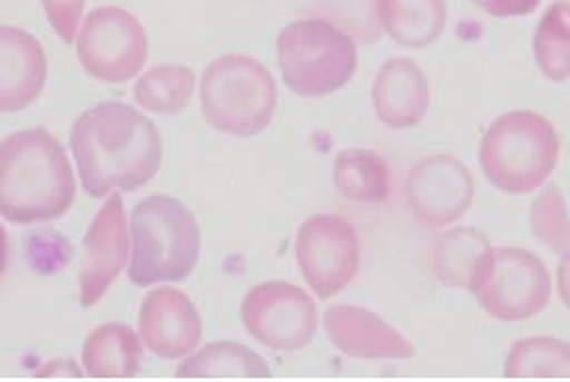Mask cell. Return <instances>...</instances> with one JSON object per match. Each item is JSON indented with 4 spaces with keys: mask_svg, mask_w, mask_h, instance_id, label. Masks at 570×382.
<instances>
[{
    "mask_svg": "<svg viewBox=\"0 0 570 382\" xmlns=\"http://www.w3.org/2000/svg\"><path fill=\"white\" fill-rule=\"evenodd\" d=\"M491 249L483 232L462 226L438 236L430 248V272L445 287H472L481 262Z\"/></svg>",
    "mask_w": 570,
    "mask_h": 382,
    "instance_id": "d6986e66",
    "label": "cell"
},
{
    "mask_svg": "<svg viewBox=\"0 0 570 382\" xmlns=\"http://www.w3.org/2000/svg\"><path fill=\"white\" fill-rule=\"evenodd\" d=\"M240 315L249 335L274 351H302L317 333L315 303L302 287L287 282L254 285L242 302Z\"/></svg>",
    "mask_w": 570,
    "mask_h": 382,
    "instance_id": "30bf717a",
    "label": "cell"
},
{
    "mask_svg": "<svg viewBox=\"0 0 570 382\" xmlns=\"http://www.w3.org/2000/svg\"><path fill=\"white\" fill-rule=\"evenodd\" d=\"M206 124L232 137H254L274 121L277 88L266 66L244 53L220 56L200 80Z\"/></svg>",
    "mask_w": 570,
    "mask_h": 382,
    "instance_id": "5b68a950",
    "label": "cell"
},
{
    "mask_svg": "<svg viewBox=\"0 0 570 382\" xmlns=\"http://www.w3.org/2000/svg\"><path fill=\"white\" fill-rule=\"evenodd\" d=\"M295 258L313 294L330 300L358 272L361 244L355 226L338 214H313L297 231Z\"/></svg>",
    "mask_w": 570,
    "mask_h": 382,
    "instance_id": "9c48e42d",
    "label": "cell"
},
{
    "mask_svg": "<svg viewBox=\"0 0 570 382\" xmlns=\"http://www.w3.org/2000/svg\"><path fill=\"white\" fill-rule=\"evenodd\" d=\"M178 379H267L272 371L264 356L236 343L218 341L200 349L177 369Z\"/></svg>",
    "mask_w": 570,
    "mask_h": 382,
    "instance_id": "44dd1931",
    "label": "cell"
},
{
    "mask_svg": "<svg viewBox=\"0 0 570 382\" xmlns=\"http://www.w3.org/2000/svg\"><path fill=\"white\" fill-rule=\"evenodd\" d=\"M76 178L62 143L45 127L12 134L0 145V213L7 223H52L70 210Z\"/></svg>",
    "mask_w": 570,
    "mask_h": 382,
    "instance_id": "7a4b0ae2",
    "label": "cell"
},
{
    "mask_svg": "<svg viewBox=\"0 0 570 382\" xmlns=\"http://www.w3.org/2000/svg\"><path fill=\"white\" fill-rule=\"evenodd\" d=\"M561 157V143L547 117L515 109L498 117L483 135L480 165L505 195H529L543 187Z\"/></svg>",
    "mask_w": 570,
    "mask_h": 382,
    "instance_id": "3957f363",
    "label": "cell"
},
{
    "mask_svg": "<svg viewBox=\"0 0 570 382\" xmlns=\"http://www.w3.org/2000/svg\"><path fill=\"white\" fill-rule=\"evenodd\" d=\"M129 258L127 218L121 196L111 195L98 216L89 224L83 238L80 267V300L94 307L124 272Z\"/></svg>",
    "mask_w": 570,
    "mask_h": 382,
    "instance_id": "7c38bea8",
    "label": "cell"
},
{
    "mask_svg": "<svg viewBox=\"0 0 570 382\" xmlns=\"http://www.w3.org/2000/svg\"><path fill=\"white\" fill-rule=\"evenodd\" d=\"M42 7L53 32L60 36L63 45H71L80 28L86 0H42Z\"/></svg>",
    "mask_w": 570,
    "mask_h": 382,
    "instance_id": "484cf974",
    "label": "cell"
},
{
    "mask_svg": "<svg viewBox=\"0 0 570 382\" xmlns=\"http://www.w3.org/2000/svg\"><path fill=\"white\" fill-rule=\"evenodd\" d=\"M374 14L389 38L404 48H426L448 25L445 0H374Z\"/></svg>",
    "mask_w": 570,
    "mask_h": 382,
    "instance_id": "e0dca14e",
    "label": "cell"
},
{
    "mask_svg": "<svg viewBox=\"0 0 570 382\" xmlns=\"http://www.w3.org/2000/svg\"><path fill=\"white\" fill-rule=\"evenodd\" d=\"M327 339L353 359H412L416 349L401 331L358 305H333L323 313Z\"/></svg>",
    "mask_w": 570,
    "mask_h": 382,
    "instance_id": "5bb4252c",
    "label": "cell"
},
{
    "mask_svg": "<svg viewBox=\"0 0 570 382\" xmlns=\"http://www.w3.org/2000/svg\"><path fill=\"white\" fill-rule=\"evenodd\" d=\"M531 231L552 252L570 248V216L561 188L547 187L531 206Z\"/></svg>",
    "mask_w": 570,
    "mask_h": 382,
    "instance_id": "d4e9b609",
    "label": "cell"
},
{
    "mask_svg": "<svg viewBox=\"0 0 570 382\" xmlns=\"http://www.w3.org/2000/svg\"><path fill=\"white\" fill-rule=\"evenodd\" d=\"M333 183L338 193L365 205H381L391 196V170L386 160L371 149H345L337 155Z\"/></svg>",
    "mask_w": 570,
    "mask_h": 382,
    "instance_id": "ffe728a7",
    "label": "cell"
},
{
    "mask_svg": "<svg viewBox=\"0 0 570 382\" xmlns=\"http://www.w3.org/2000/svg\"><path fill=\"white\" fill-rule=\"evenodd\" d=\"M430 104V84L419 63L410 58H392L383 63L374 78L373 107L386 127H416L426 117Z\"/></svg>",
    "mask_w": 570,
    "mask_h": 382,
    "instance_id": "2e32d148",
    "label": "cell"
},
{
    "mask_svg": "<svg viewBox=\"0 0 570 382\" xmlns=\"http://www.w3.org/2000/svg\"><path fill=\"white\" fill-rule=\"evenodd\" d=\"M131 241L129 280L137 287L180 282L198 264L200 228L187 206L173 196H149L135 206Z\"/></svg>",
    "mask_w": 570,
    "mask_h": 382,
    "instance_id": "277c9868",
    "label": "cell"
},
{
    "mask_svg": "<svg viewBox=\"0 0 570 382\" xmlns=\"http://www.w3.org/2000/svg\"><path fill=\"white\" fill-rule=\"evenodd\" d=\"M70 147L81 187L94 198L114 188L135 193L160 169L163 141L151 119L124 101L83 111L71 127Z\"/></svg>",
    "mask_w": 570,
    "mask_h": 382,
    "instance_id": "6da1fadb",
    "label": "cell"
},
{
    "mask_svg": "<svg viewBox=\"0 0 570 382\" xmlns=\"http://www.w3.org/2000/svg\"><path fill=\"white\" fill-rule=\"evenodd\" d=\"M76 56L91 78L124 84L134 80L147 62V32L129 10L99 7L83 20Z\"/></svg>",
    "mask_w": 570,
    "mask_h": 382,
    "instance_id": "ba28073f",
    "label": "cell"
},
{
    "mask_svg": "<svg viewBox=\"0 0 570 382\" xmlns=\"http://www.w3.org/2000/svg\"><path fill=\"white\" fill-rule=\"evenodd\" d=\"M470 294L491 320L519 323L539 315L551 302V274L531 249L491 248Z\"/></svg>",
    "mask_w": 570,
    "mask_h": 382,
    "instance_id": "52a82bcc",
    "label": "cell"
},
{
    "mask_svg": "<svg viewBox=\"0 0 570 382\" xmlns=\"http://www.w3.org/2000/svg\"><path fill=\"white\" fill-rule=\"evenodd\" d=\"M195 71L180 63H159L137 80L134 98L145 111L178 116L187 109L195 94Z\"/></svg>",
    "mask_w": 570,
    "mask_h": 382,
    "instance_id": "7402d4cb",
    "label": "cell"
},
{
    "mask_svg": "<svg viewBox=\"0 0 570 382\" xmlns=\"http://www.w3.org/2000/svg\"><path fill=\"white\" fill-rule=\"evenodd\" d=\"M141 356L137 333L124 323H104L89 333L81 349V363L91 379H134Z\"/></svg>",
    "mask_w": 570,
    "mask_h": 382,
    "instance_id": "ac0fdd59",
    "label": "cell"
},
{
    "mask_svg": "<svg viewBox=\"0 0 570 382\" xmlns=\"http://www.w3.org/2000/svg\"><path fill=\"white\" fill-rule=\"evenodd\" d=\"M38 376H81V371L71 359H58L46 365Z\"/></svg>",
    "mask_w": 570,
    "mask_h": 382,
    "instance_id": "f1b7e54d",
    "label": "cell"
},
{
    "mask_svg": "<svg viewBox=\"0 0 570 382\" xmlns=\"http://www.w3.org/2000/svg\"><path fill=\"white\" fill-rule=\"evenodd\" d=\"M276 46L282 78L295 96L325 98L355 76V40L323 18L287 25Z\"/></svg>",
    "mask_w": 570,
    "mask_h": 382,
    "instance_id": "8992f818",
    "label": "cell"
},
{
    "mask_svg": "<svg viewBox=\"0 0 570 382\" xmlns=\"http://www.w3.org/2000/svg\"><path fill=\"white\" fill-rule=\"evenodd\" d=\"M139 335L153 355L175 361L198 347L203 320L187 294L177 287H159L142 300Z\"/></svg>",
    "mask_w": 570,
    "mask_h": 382,
    "instance_id": "4fadbf2b",
    "label": "cell"
},
{
    "mask_svg": "<svg viewBox=\"0 0 570 382\" xmlns=\"http://www.w3.org/2000/svg\"><path fill=\"white\" fill-rule=\"evenodd\" d=\"M508 379H570V343L554 337L519 339L509 349Z\"/></svg>",
    "mask_w": 570,
    "mask_h": 382,
    "instance_id": "603a6c76",
    "label": "cell"
},
{
    "mask_svg": "<svg viewBox=\"0 0 570 382\" xmlns=\"http://www.w3.org/2000/svg\"><path fill=\"white\" fill-rule=\"evenodd\" d=\"M473 193L472 173L452 155L419 160L404 180L410 213L430 228H442L463 218L472 206Z\"/></svg>",
    "mask_w": 570,
    "mask_h": 382,
    "instance_id": "8fae6325",
    "label": "cell"
},
{
    "mask_svg": "<svg viewBox=\"0 0 570 382\" xmlns=\"http://www.w3.org/2000/svg\"><path fill=\"white\" fill-rule=\"evenodd\" d=\"M483 12L495 18L527 17L539 9L541 0H473Z\"/></svg>",
    "mask_w": 570,
    "mask_h": 382,
    "instance_id": "4316f807",
    "label": "cell"
},
{
    "mask_svg": "<svg viewBox=\"0 0 570 382\" xmlns=\"http://www.w3.org/2000/svg\"><path fill=\"white\" fill-rule=\"evenodd\" d=\"M557 287H559L561 302L567 310H570V248L562 254L559 272H557Z\"/></svg>",
    "mask_w": 570,
    "mask_h": 382,
    "instance_id": "83f0119b",
    "label": "cell"
},
{
    "mask_svg": "<svg viewBox=\"0 0 570 382\" xmlns=\"http://www.w3.org/2000/svg\"><path fill=\"white\" fill-rule=\"evenodd\" d=\"M533 56L544 78L561 84L570 78V2L559 0L544 12L533 36Z\"/></svg>",
    "mask_w": 570,
    "mask_h": 382,
    "instance_id": "cb8c5ba5",
    "label": "cell"
},
{
    "mask_svg": "<svg viewBox=\"0 0 570 382\" xmlns=\"http://www.w3.org/2000/svg\"><path fill=\"white\" fill-rule=\"evenodd\" d=\"M46 53L35 36L17 27L0 28V111L17 114L45 89Z\"/></svg>",
    "mask_w": 570,
    "mask_h": 382,
    "instance_id": "9a60e30c",
    "label": "cell"
}]
</instances>
